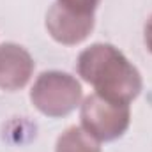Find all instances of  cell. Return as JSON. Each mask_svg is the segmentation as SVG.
<instances>
[{
    "label": "cell",
    "instance_id": "2",
    "mask_svg": "<svg viewBox=\"0 0 152 152\" xmlns=\"http://www.w3.org/2000/svg\"><path fill=\"white\" fill-rule=\"evenodd\" d=\"M81 85L75 76L62 71H44L34 81L30 101L46 117L69 115L81 101Z\"/></svg>",
    "mask_w": 152,
    "mask_h": 152
},
{
    "label": "cell",
    "instance_id": "3",
    "mask_svg": "<svg viewBox=\"0 0 152 152\" xmlns=\"http://www.w3.org/2000/svg\"><path fill=\"white\" fill-rule=\"evenodd\" d=\"M80 118L81 127L88 131L97 142H113L127 131L131 110L126 103H115L94 92L83 99Z\"/></svg>",
    "mask_w": 152,
    "mask_h": 152
},
{
    "label": "cell",
    "instance_id": "6",
    "mask_svg": "<svg viewBox=\"0 0 152 152\" xmlns=\"http://www.w3.org/2000/svg\"><path fill=\"white\" fill-rule=\"evenodd\" d=\"M99 143L81 126H71L58 136L55 152H101Z\"/></svg>",
    "mask_w": 152,
    "mask_h": 152
},
{
    "label": "cell",
    "instance_id": "7",
    "mask_svg": "<svg viewBox=\"0 0 152 152\" xmlns=\"http://www.w3.org/2000/svg\"><path fill=\"white\" fill-rule=\"evenodd\" d=\"M58 4L78 11V12H83V14H94V11L97 9L99 2L101 0H57Z\"/></svg>",
    "mask_w": 152,
    "mask_h": 152
},
{
    "label": "cell",
    "instance_id": "4",
    "mask_svg": "<svg viewBox=\"0 0 152 152\" xmlns=\"http://www.w3.org/2000/svg\"><path fill=\"white\" fill-rule=\"evenodd\" d=\"M46 28L48 34L60 44H80L94 28V14H83L55 2L46 14Z\"/></svg>",
    "mask_w": 152,
    "mask_h": 152
},
{
    "label": "cell",
    "instance_id": "5",
    "mask_svg": "<svg viewBox=\"0 0 152 152\" xmlns=\"http://www.w3.org/2000/svg\"><path fill=\"white\" fill-rule=\"evenodd\" d=\"M32 55L20 44L4 42L0 44V88L20 90L23 88L34 73Z\"/></svg>",
    "mask_w": 152,
    "mask_h": 152
},
{
    "label": "cell",
    "instance_id": "8",
    "mask_svg": "<svg viewBox=\"0 0 152 152\" xmlns=\"http://www.w3.org/2000/svg\"><path fill=\"white\" fill-rule=\"evenodd\" d=\"M145 44H147V50L152 53V16L145 25Z\"/></svg>",
    "mask_w": 152,
    "mask_h": 152
},
{
    "label": "cell",
    "instance_id": "1",
    "mask_svg": "<svg viewBox=\"0 0 152 152\" xmlns=\"http://www.w3.org/2000/svg\"><path fill=\"white\" fill-rule=\"evenodd\" d=\"M78 75L104 99L129 104L142 92L140 71L113 44L96 42L85 48L76 62Z\"/></svg>",
    "mask_w": 152,
    "mask_h": 152
}]
</instances>
